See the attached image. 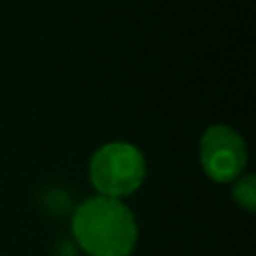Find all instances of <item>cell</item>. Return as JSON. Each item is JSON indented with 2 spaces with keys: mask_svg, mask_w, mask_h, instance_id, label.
<instances>
[{
  "mask_svg": "<svg viewBox=\"0 0 256 256\" xmlns=\"http://www.w3.org/2000/svg\"><path fill=\"white\" fill-rule=\"evenodd\" d=\"M232 198L240 208L254 212V208H256V178L254 176H238L232 186Z\"/></svg>",
  "mask_w": 256,
  "mask_h": 256,
  "instance_id": "277c9868",
  "label": "cell"
},
{
  "mask_svg": "<svg viewBox=\"0 0 256 256\" xmlns=\"http://www.w3.org/2000/svg\"><path fill=\"white\" fill-rule=\"evenodd\" d=\"M88 172L90 182L100 196L120 200L142 186L146 160L136 146L128 142H110L94 152Z\"/></svg>",
  "mask_w": 256,
  "mask_h": 256,
  "instance_id": "7a4b0ae2",
  "label": "cell"
},
{
  "mask_svg": "<svg viewBox=\"0 0 256 256\" xmlns=\"http://www.w3.org/2000/svg\"><path fill=\"white\" fill-rule=\"evenodd\" d=\"M200 162L206 176L214 182H234L242 176L248 162L246 142L230 126H210L200 138Z\"/></svg>",
  "mask_w": 256,
  "mask_h": 256,
  "instance_id": "3957f363",
  "label": "cell"
},
{
  "mask_svg": "<svg viewBox=\"0 0 256 256\" xmlns=\"http://www.w3.org/2000/svg\"><path fill=\"white\" fill-rule=\"evenodd\" d=\"M72 234L88 256H130L138 240V226L122 200L92 196L76 208Z\"/></svg>",
  "mask_w": 256,
  "mask_h": 256,
  "instance_id": "6da1fadb",
  "label": "cell"
}]
</instances>
